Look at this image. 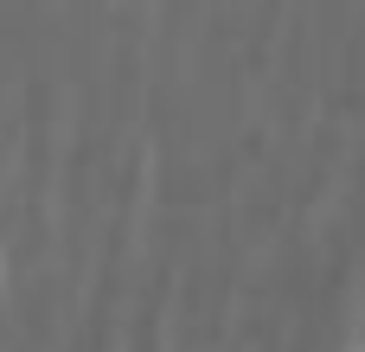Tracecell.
Segmentation results:
<instances>
[]
</instances>
